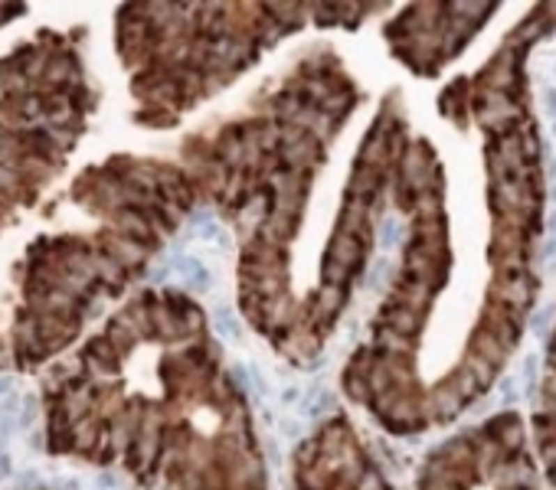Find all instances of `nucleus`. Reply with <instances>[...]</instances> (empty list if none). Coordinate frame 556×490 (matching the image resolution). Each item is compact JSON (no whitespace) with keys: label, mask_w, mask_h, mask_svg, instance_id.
Returning a JSON list of instances; mask_svg holds the SVG:
<instances>
[{"label":"nucleus","mask_w":556,"mask_h":490,"mask_svg":"<svg viewBox=\"0 0 556 490\" xmlns=\"http://www.w3.org/2000/svg\"><path fill=\"white\" fill-rule=\"evenodd\" d=\"M10 393H17L13 379H10V376H0V399H3V395H10Z\"/></svg>","instance_id":"obj_2"},{"label":"nucleus","mask_w":556,"mask_h":490,"mask_svg":"<svg viewBox=\"0 0 556 490\" xmlns=\"http://www.w3.org/2000/svg\"><path fill=\"white\" fill-rule=\"evenodd\" d=\"M36 418V395H23V409H20V428H30Z\"/></svg>","instance_id":"obj_1"}]
</instances>
